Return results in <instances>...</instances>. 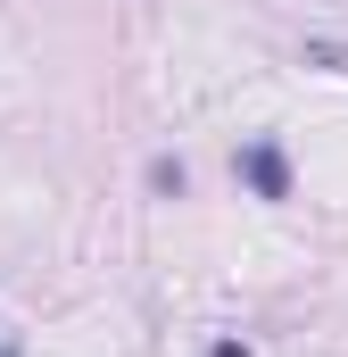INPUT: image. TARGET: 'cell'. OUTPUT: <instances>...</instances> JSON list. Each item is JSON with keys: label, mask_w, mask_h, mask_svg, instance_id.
<instances>
[{"label": "cell", "mask_w": 348, "mask_h": 357, "mask_svg": "<svg viewBox=\"0 0 348 357\" xmlns=\"http://www.w3.org/2000/svg\"><path fill=\"white\" fill-rule=\"evenodd\" d=\"M241 175H249V191H258V199H282V191H290V175H282V150H249V158H241Z\"/></svg>", "instance_id": "obj_1"}, {"label": "cell", "mask_w": 348, "mask_h": 357, "mask_svg": "<svg viewBox=\"0 0 348 357\" xmlns=\"http://www.w3.org/2000/svg\"><path fill=\"white\" fill-rule=\"evenodd\" d=\"M182 183H191L182 158H158V167H150V191H166V199H182Z\"/></svg>", "instance_id": "obj_2"}, {"label": "cell", "mask_w": 348, "mask_h": 357, "mask_svg": "<svg viewBox=\"0 0 348 357\" xmlns=\"http://www.w3.org/2000/svg\"><path fill=\"white\" fill-rule=\"evenodd\" d=\"M307 67H332V75H348V50H340V42H307Z\"/></svg>", "instance_id": "obj_3"}, {"label": "cell", "mask_w": 348, "mask_h": 357, "mask_svg": "<svg viewBox=\"0 0 348 357\" xmlns=\"http://www.w3.org/2000/svg\"><path fill=\"white\" fill-rule=\"evenodd\" d=\"M216 357H249V349H241V341H224V349H216Z\"/></svg>", "instance_id": "obj_4"}, {"label": "cell", "mask_w": 348, "mask_h": 357, "mask_svg": "<svg viewBox=\"0 0 348 357\" xmlns=\"http://www.w3.org/2000/svg\"><path fill=\"white\" fill-rule=\"evenodd\" d=\"M0 357H17V341H0Z\"/></svg>", "instance_id": "obj_5"}]
</instances>
